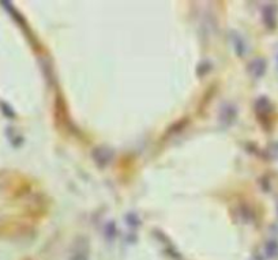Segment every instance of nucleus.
I'll return each mask as SVG.
<instances>
[{
	"label": "nucleus",
	"instance_id": "f257e3e1",
	"mask_svg": "<svg viewBox=\"0 0 278 260\" xmlns=\"http://www.w3.org/2000/svg\"><path fill=\"white\" fill-rule=\"evenodd\" d=\"M248 71L254 78H262L266 72V62L263 59H255L250 63L248 66Z\"/></svg>",
	"mask_w": 278,
	"mask_h": 260
},
{
	"label": "nucleus",
	"instance_id": "f03ea898",
	"mask_svg": "<svg viewBox=\"0 0 278 260\" xmlns=\"http://www.w3.org/2000/svg\"><path fill=\"white\" fill-rule=\"evenodd\" d=\"M264 255L270 260L278 259V241L276 240H269L264 245Z\"/></svg>",
	"mask_w": 278,
	"mask_h": 260
},
{
	"label": "nucleus",
	"instance_id": "7ed1b4c3",
	"mask_svg": "<svg viewBox=\"0 0 278 260\" xmlns=\"http://www.w3.org/2000/svg\"><path fill=\"white\" fill-rule=\"evenodd\" d=\"M263 19L264 23L267 25V28L273 29L276 26V10H274V7H271V6L264 7Z\"/></svg>",
	"mask_w": 278,
	"mask_h": 260
},
{
	"label": "nucleus",
	"instance_id": "20e7f679",
	"mask_svg": "<svg viewBox=\"0 0 278 260\" xmlns=\"http://www.w3.org/2000/svg\"><path fill=\"white\" fill-rule=\"evenodd\" d=\"M112 157V153L109 150H105V149H98L94 151V158L100 165H106L109 162V159Z\"/></svg>",
	"mask_w": 278,
	"mask_h": 260
},
{
	"label": "nucleus",
	"instance_id": "39448f33",
	"mask_svg": "<svg viewBox=\"0 0 278 260\" xmlns=\"http://www.w3.org/2000/svg\"><path fill=\"white\" fill-rule=\"evenodd\" d=\"M235 116H236V110H235V108L233 106H225L224 108V112L221 113V120H226V125L228 124H230L233 120H235Z\"/></svg>",
	"mask_w": 278,
	"mask_h": 260
},
{
	"label": "nucleus",
	"instance_id": "423d86ee",
	"mask_svg": "<svg viewBox=\"0 0 278 260\" xmlns=\"http://www.w3.org/2000/svg\"><path fill=\"white\" fill-rule=\"evenodd\" d=\"M257 110L261 113V115H267V113L271 110V105L270 103H269V100L264 98V97H262L261 100H258Z\"/></svg>",
	"mask_w": 278,
	"mask_h": 260
},
{
	"label": "nucleus",
	"instance_id": "0eeeda50",
	"mask_svg": "<svg viewBox=\"0 0 278 260\" xmlns=\"http://www.w3.org/2000/svg\"><path fill=\"white\" fill-rule=\"evenodd\" d=\"M71 260H89L87 259V255L84 252H77L72 258H71Z\"/></svg>",
	"mask_w": 278,
	"mask_h": 260
},
{
	"label": "nucleus",
	"instance_id": "6e6552de",
	"mask_svg": "<svg viewBox=\"0 0 278 260\" xmlns=\"http://www.w3.org/2000/svg\"><path fill=\"white\" fill-rule=\"evenodd\" d=\"M250 260H263V258H262L261 255H254Z\"/></svg>",
	"mask_w": 278,
	"mask_h": 260
},
{
	"label": "nucleus",
	"instance_id": "1a4fd4ad",
	"mask_svg": "<svg viewBox=\"0 0 278 260\" xmlns=\"http://www.w3.org/2000/svg\"><path fill=\"white\" fill-rule=\"evenodd\" d=\"M277 60H278V56H277Z\"/></svg>",
	"mask_w": 278,
	"mask_h": 260
}]
</instances>
